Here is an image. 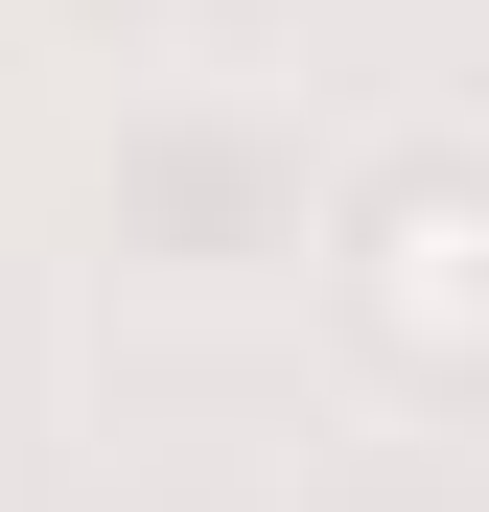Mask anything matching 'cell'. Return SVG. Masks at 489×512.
I'll return each mask as SVG.
<instances>
[{
	"label": "cell",
	"mask_w": 489,
	"mask_h": 512,
	"mask_svg": "<svg viewBox=\"0 0 489 512\" xmlns=\"http://www.w3.org/2000/svg\"><path fill=\"white\" fill-rule=\"evenodd\" d=\"M350 326H373L396 396H466V373H489V187H466L443 140L350 187Z\"/></svg>",
	"instance_id": "1"
}]
</instances>
